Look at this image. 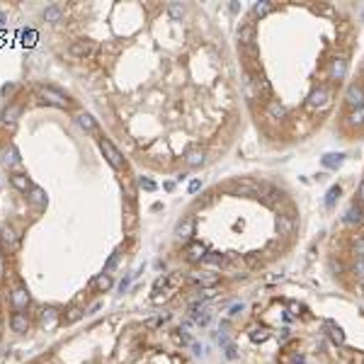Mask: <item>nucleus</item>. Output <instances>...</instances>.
Returning a JSON list of instances; mask_svg holds the SVG:
<instances>
[{
	"mask_svg": "<svg viewBox=\"0 0 364 364\" xmlns=\"http://www.w3.org/2000/svg\"><path fill=\"white\" fill-rule=\"evenodd\" d=\"M39 97H41L46 105H54V107H61V109L71 107V100H68L61 90L51 88V85H41V88H39Z\"/></svg>",
	"mask_w": 364,
	"mask_h": 364,
	"instance_id": "nucleus-2",
	"label": "nucleus"
},
{
	"mask_svg": "<svg viewBox=\"0 0 364 364\" xmlns=\"http://www.w3.org/2000/svg\"><path fill=\"white\" fill-rule=\"evenodd\" d=\"M78 127L83 131H97V122L92 119V114L83 112V114H78Z\"/></svg>",
	"mask_w": 364,
	"mask_h": 364,
	"instance_id": "nucleus-31",
	"label": "nucleus"
},
{
	"mask_svg": "<svg viewBox=\"0 0 364 364\" xmlns=\"http://www.w3.org/2000/svg\"><path fill=\"white\" fill-rule=\"evenodd\" d=\"M10 182H12V187H15V189L24 192V194H29V189L34 187V184H32V180H29L27 175H22V173H15V175L10 178Z\"/></svg>",
	"mask_w": 364,
	"mask_h": 364,
	"instance_id": "nucleus-24",
	"label": "nucleus"
},
{
	"mask_svg": "<svg viewBox=\"0 0 364 364\" xmlns=\"http://www.w3.org/2000/svg\"><path fill=\"white\" fill-rule=\"evenodd\" d=\"M19 112H22V107H19V105H10V107L2 112V127H7V129L15 127V124H17Z\"/></svg>",
	"mask_w": 364,
	"mask_h": 364,
	"instance_id": "nucleus-21",
	"label": "nucleus"
},
{
	"mask_svg": "<svg viewBox=\"0 0 364 364\" xmlns=\"http://www.w3.org/2000/svg\"><path fill=\"white\" fill-rule=\"evenodd\" d=\"M184 161H187L189 168H199V165H204V151H201L199 146H192V148L187 151Z\"/></svg>",
	"mask_w": 364,
	"mask_h": 364,
	"instance_id": "nucleus-23",
	"label": "nucleus"
},
{
	"mask_svg": "<svg viewBox=\"0 0 364 364\" xmlns=\"http://www.w3.org/2000/svg\"><path fill=\"white\" fill-rule=\"evenodd\" d=\"M119 255H122L119 250H114V253H112V257H109L107 265H105V274H109L114 267H117V265H119Z\"/></svg>",
	"mask_w": 364,
	"mask_h": 364,
	"instance_id": "nucleus-36",
	"label": "nucleus"
},
{
	"mask_svg": "<svg viewBox=\"0 0 364 364\" xmlns=\"http://www.w3.org/2000/svg\"><path fill=\"white\" fill-rule=\"evenodd\" d=\"M201 189V180H192L189 182V192H192V194H194V192H199Z\"/></svg>",
	"mask_w": 364,
	"mask_h": 364,
	"instance_id": "nucleus-42",
	"label": "nucleus"
},
{
	"mask_svg": "<svg viewBox=\"0 0 364 364\" xmlns=\"http://www.w3.org/2000/svg\"><path fill=\"white\" fill-rule=\"evenodd\" d=\"M238 41H240V49L255 46V24L253 22H245V24L238 29Z\"/></svg>",
	"mask_w": 364,
	"mask_h": 364,
	"instance_id": "nucleus-12",
	"label": "nucleus"
},
{
	"mask_svg": "<svg viewBox=\"0 0 364 364\" xmlns=\"http://www.w3.org/2000/svg\"><path fill=\"white\" fill-rule=\"evenodd\" d=\"M323 328H326L328 338H330L335 345H343V343H345V333H343V328L338 326L335 321H326V323H323Z\"/></svg>",
	"mask_w": 364,
	"mask_h": 364,
	"instance_id": "nucleus-17",
	"label": "nucleus"
},
{
	"mask_svg": "<svg viewBox=\"0 0 364 364\" xmlns=\"http://www.w3.org/2000/svg\"><path fill=\"white\" fill-rule=\"evenodd\" d=\"M340 194H343V187H340V184H333V187L328 189V194H326V206H328V209L335 204V199H338Z\"/></svg>",
	"mask_w": 364,
	"mask_h": 364,
	"instance_id": "nucleus-35",
	"label": "nucleus"
},
{
	"mask_svg": "<svg viewBox=\"0 0 364 364\" xmlns=\"http://www.w3.org/2000/svg\"><path fill=\"white\" fill-rule=\"evenodd\" d=\"M90 51H92L90 41H73L71 46H68V54H71L73 58H85Z\"/></svg>",
	"mask_w": 364,
	"mask_h": 364,
	"instance_id": "nucleus-22",
	"label": "nucleus"
},
{
	"mask_svg": "<svg viewBox=\"0 0 364 364\" xmlns=\"http://www.w3.org/2000/svg\"><path fill=\"white\" fill-rule=\"evenodd\" d=\"M189 279L201 284V289H214L218 284V274H214V272H192Z\"/></svg>",
	"mask_w": 364,
	"mask_h": 364,
	"instance_id": "nucleus-13",
	"label": "nucleus"
},
{
	"mask_svg": "<svg viewBox=\"0 0 364 364\" xmlns=\"http://www.w3.org/2000/svg\"><path fill=\"white\" fill-rule=\"evenodd\" d=\"M5 19H7V15H5V12H0V27L5 24Z\"/></svg>",
	"mask_w": 364,
	"mask_h": 364,
	"instance_id": "nucleus-47",
	"label": "nucleus"
},
{
	"mask_svg": "<svg viewBox=\"0 0 364 364\" xmlns=\"http://www.w3.org/2000/svg\"><path fill=\"white\" fill-rule=\"evenodd\" d=\"M355 274H357V279H362L364 282V255L355 262Z\"/></svg>",
	"mask_w": 364,
	"mask_h": 364,
	"instance_id": "nucleus-39",
	"label": "nucleus"
},
{
	"mask_svg": "<svg viewBox=\"0 0 364 364\" xmlns=\"http://www.w3.org/2000/svg\"><path fill=\"white\" fill-rule=\"evenodd\" d=\"M345 119H347V124H350V127H364V107L350 109Z\"/></svg>",
	"mask_w": 364,
	"mask_h": 364,
	"instance_id": "nucleus-26",
	"label": "nucleus"
},
{
	"mask_svg": "<svg viewBox=\"0 0 364 364\" xmlns=\"http://www.w3.org/2000/svg\"><path fill=\"white\" fill-rule=\"evenodd\" d=\"M0 243H2V250H5V253H17L19 236L15 233L12 226H5V228L0 231Z\"/></svg>",
	"mask_w": 364,
	"mask_h": 364,
	"instance_id": "nucleus-9",
	"label": "nucleus"
},
{
	"mask_svg": "<svg viewBox=\"0 0 364 364\" xmlns=\"http://www.w3.org/2000/svg\"><path fill=\"white\" fill-rule=\"evenodd\" d=\"M39 321H41V328H46V330L56 328V323H58V309H54V306L44 309L41 316H39Z\"/></svg>",
	"mask_w": 364,
	"mask_h": 364,
	"instance_id": "nucleus-20",
	"label": "nucleus"
},
{
	"mask_svg": "<svg viewBox=\"0 0 364 364\" xmlns=\"http://www.w3.org/2000/svg\"><path fill=\"white\" fill-rule=\"evenodd\" d=\"M272 10H274L272 0H260V2H255V5H253V15H255V17H265V15H270Z\"/></svg>",
	"mask_w": 364,
	"mask_h": 364,
	"instance_id": "nucleus-27",
	"label": "nucleus"
},
{
	"mask_svg": "<svg viewBox=\"0 0 364 364\" xmlns=\"http://www.w3.org/2000/svg\"><path fill=\"white\" fill-rule=\"evenodd\" d=\"M29 201H32V204H34V206H39V209H41V206H46V192H44V189H41V187H32V189H29Z\"/></svg>",
	"mask_w": 364,
	"mask_h": 364,
	"instance_id": "nucleus-30",
	"label": "nucleus"
},
{
	"mask_svg": "<svg viewBox=\"0 0 364 364\" xmlns=\"http://www.w3.org/2000/svg\"><path fill=\"white\" fill-rule=\"evenodd\" d=\"M362 17H364V15H362Z\"/></svg>",
	"mask_w": 364,
	"mask_h": 364,
	"instance_id": "nucleus-48",
	"label": "nucleus"
},
{
	"mask_svg": "<svg viewBox=\"0 0 364 364\" xmlns=\"http://www.w3.org/2000/svg\"><path fill=\"white\" fill-rule=\"evenodd\" d=\"M61 17H63V7H61V5H49V7L44 10V19L51 22V24L61 22Z\"/></svg>",
	"mask_w": 364,
	"mask_h": 364,
	"instance_id": "nucleus-29",
	"label": "nucleus"
},
{
	"mask_svg": "<svg viewBox=\"0 0 364 364\" xmlns=\"http://www.w3.org/2000/svg\"><path fill=\"white\" fill-rule=\"evenodd\" d=\"M100 148H102V153H105V158H107V163L114 168V170H124V158H122V153L117 151V146L112 144L109 139H100Z\"/></svg>",
	"mask_w": 364,
	"mask_h": 364,
	"instance_id": "nucleus-4",
	"label": "nucleus"
},
{
	"mask_svg": "<svg viewBox=\"0 0 364 364\" xmlns=\"http://www.w3.org/2000/svg\"><path fill=\"white\" fill-rule=\"evenodd\" d=\"M294 228H296V221H294L291 214H279V216H277V233H279V236H284V238L291 236Z\"/></svg>",
	"mask_w": 364,
	"mask_h": 364,
	"instance_id": "nucleus-15",
	"label": "nucleus"
},
{
	"mask_svg": "<svg viewBox=\"0 0 364 364\" xmlns=\"http://www.w3.org/2000/svg\"><path fill=\"white\" fill-rule=\"evenodd\" d=\"M165 321H170V313H168V311H163L158 318H151V321H148V326L156 328V326H161V323H165Z\"/></svg>",
	"mask_w": 364,
	"mask_h": 364,
	"instance_id": "nucleus-38",
	"label": "nucleus"
},
{
	"mask_svg": "<svg viewBox=\"0 0 364 364\" xmlns=\"http://www.w3.org/2000/svg\"><path fill=\"white\" fill-rule=\"evenodd\" d=\"M294 364H306V360H304L301 355H296V357H294Z\"/></svg>",
	"mask_w": 364,
	"mask_h": 364,
	"instance_id": "nucleus-46",
	"label": "nucleus"
},
{
	"mask_svg": "<svg viewBox=\"0 0 364 364\" xmlns=\"http://www.w3.org/2000/svg\"><path fill=\"white\" fill-rule=\"evenodd\" d=\"M92 284H95V289L97 291H107V289H112V274H100V277H97V279H95V282H92Z\"/></svg>",
	"mask_w": 364,
	"mask_h": 364,
	"instance_id": "nucleus-34",
	"label": "nucleus"
},
{
	"mask_svg": "<svg viewBox=\"0 0 364 364\" xmlns=\"http://www.w3.org/2000/svg\"><path fill=\"white\" fill-rule=\"evenodd\" d=\"M194 233V218L192 216H182L180 221H178V226H175V236L180 238H189Z\"/></svg>",
	"mask_w": 364,
	"mask_h": 364,
	"instance_id": "nucleus-16",
	"label": "nucleus"
},
{
	"mask_svg": "<svg viewBox=\"0 0 364 364\" xmlns=\"http://www.w3.org/2000/svg\"><path fill=\"white\" fill-rule=\"evenodd\" d=\"M240 311H243V304H240V306H233V309H231V316H238Z\"/></svg>",
	"mask_w": 364,
	"mask_h": 364,
	"instance_id": "nucleus-45",
	"label": "nucleus"
},
{
	"mask_svg": "<svg viewBox=\"0 0 364 364\" xmlns=\"http://www.w3.org/2000/svg\"><path fill=\"white\" fill-rule=\"evenodd\" d=\"M270 335H272V333H270L265 326L250 328V333H248V338H250L253 343H267V340H270Z\"/></svg>",
	"mask_w": 364,
	"mask_h": 364,
	"instance_id": "nucleus-28",
	"label": "nucleus"
},
{
	"mask_svg": "<svg viewBox=\"0 0 364 364\" xmlns=\"http://www.w3.org/2000/svg\"><path fill=\"white\" fill-rule=\"evenodd\" d=\"M206 245L199 243V240H189L187 245H184V257L189 260V262H204L206 260Z\"/></svg>",
	"mask_w": 364,
	"mask_h": 364,
	"instance_id": "nucleus-8",
	"label": "nucleus"
},
{
	"mask_svg": "<svg viewBox=\"0 0 364 364\" xmlns=\"http://www.w3.org/2000/svg\"><path fill=\"white\" fill-rule=\"evenodd\" d=\"M180 282H182V277L178 272H170V274L158 277V279H156V284H153V301H156V304H161V301H165L168 296H173L175 289L180 287Z\"/></svg>",
	"mask_w": 364,
	"mask_h": 364,
	"instance_id": "nucleus-1",
	"label": "nucleus"
},
{
	"mask_svg": "<svg viewBox=\"0 0 364 364\" xmlns=\"http://www.w3.org/2000/svg\"><path fill=\"white\" fill-rule=\"evenodd\" d=\"M362 221H364L362 209H360L357 204H352V206L347 209V214H345V223H362Z\"/></svg>",
	"mask_w": 364,
	"mask_h": 364,
	"instance_id": "nucleus-32",
	"label": "nucleus"
},
{
	"mask_svg": "<svg viewBox=\"0 0 364 364\" xmlns=\"http://www.w3.org/2000/svg\"><path fill=\"white\" fill-rule=\"evenodd\" d=\"M357 199L364 201V180L360 182V187H357Z\"/></svg>",
	"mask_w": 364,
	"mask_h": 364,
	"instance_id": "nucleus-44",
	"label": "nucleus"
},
{
	"mask_svg": "<svg viewBox=\"0 0 364 364\" xmlns=\"http://www.w3.org/2000/svg\"><path fill=\"white\" fill-rule=\"evenodd\" d=\"M206 262H211V265H223V262H226V255H221V253H206Z\"/></svg>",
	"mask_w": 364,
	"mask_h": 364,
	"instance_id": "nucleus-37",
	"label": "nucleus"
},
{
	"mask_svg": "<svg viewBox=\"0 0 364 364\" xmlns=\"http://www.w3.org/2000/svg\"><path fill=\"white\" fill-rule=\"evenodd\" d=\"M265 114L270 117V119H284L287 117V107L279 102V100H267V107H265Z\"/></svg>",
	"mask_w": 364,
	"mask_h": 364,
	"instance_id": "nucleus-18",
	"label": "nucleus"
},
{
	"mask_svg": "<svg viewBox=\"0 0 364 364\" xmlns=\"http://www.w3.org/2000/svg\"><path fill=\"white\" fill-rule=\"evenodd\" d=\"M330 102H333V90L328 85H318L309 95V107H313V109H328Z\"/></svg>",
	"mask_w": 364,
	"mask_h": 364,
	"instance_id": "nucleus-3",
	"label": "nucleus"
},
{
	"mask_svg": "<svg viewBox=\"0 0 364 364\" xmlns=\"http://www.w3.org/2000/svg\"><path fill=\"white\" fill-rule=\"evenodd\" d=\"M328 75H330V80H345L347 75V58L345 56H335L333 61H330V68H328Z\"/></svg>",
	"mask_w": 364,
	"mask_h": 364,
	"instance_id": "nucleus-10",
	"label": "nucleus"
},
{
	"mask_svg": "<svg viewBox=\"0 0 364 364\" xmlns=\"http://www.w3.org/2000/svg\"><path fill=\"white\" fill-rule=\"evenodd\" d=\"M175 338H178V343H182V345H192V338H189V335H187L182 328L178 330V335H175Z\"/></svg>",
	"mask_w": 364,
	"mask_h": 364,
	"instance_id": "nucleus-40",
	"label": "nucleus"
},
{
	"mask_svg": "<svg viewBox=\"0 0 364 364\" xmlns=\"http://www.w3.org/2000/svg\"><path fill=\"white\" fill-rule=\"evenodd\" d=\"M19 153L17 148H15V144H5L2 148H0V165L5 168V170H15V168H19Z\"/></svg>",
	"mask_w": 364,
	"mask_h": 364,
	"instance_id": "nucleus-5",
	"label": "nucleus"
},
{
	"mask_svg": "<svg viewBox=\"0 0 364 364\" xmlns=\"http://www.w3.org/2000/svg\"><path fill=\"white\" fill-rule=\"evenodd\" d=\"M250 83L255 85V90H257V95H262V97L272 100V85L267 83V78H265L262 73H255V75H250Z\"/></svg>",
	"mask_w": 364,
	"mask_h": 364,
	"instance_id": "nucleus-14",
	"label": "nucleus"
},
{
	"mask_svg": "<svg viewBox=\"0 0 364 364\" xmlns=\"http://www.w3.org/2000/svg\"><path fill=\"white\" fill-rule=\"evenodd\" d=\"M184 12H187V7H184L182 2H170V5H168V15L173 19H182Z\"/></svg>",
	"mask_w": 364,
	"mask_h": 364,
	"instance_id": "nucleus-33",
	"label": "nucleus"
},
{
	"mask_svg": "<svg viewBox=\"0 0 364 364\" xmlns=\"http://www.w3.org/2000/svg\"><path fill=\"white\" fill-rule=\"evenodd\" d=\"M10 328L15 330V333H27L29 330V318H27V313H22V311H17V313H12V318H10Z\"/></svg>",
	"mask_w": 364,
	"mask_h": 364,
	"instance_id": "nucleus-19",
	"label": "nucleus"
},
{
	"mask_svg": "<svg viewBox=\"0 0 364 364\" xmlns=\"http://www.w3.org/2000/svg\"><path fill=\"white\" fill-rule=\"evenodd\" d=\"M29 294H27V289L24 287H15V289L10 291V304L15 306V311H24L27 306H29Z\"/></svg>",
	"mask_w": 364,
	"mask_h": 364,
	"instance_id": "nucleus-11",
	"label": "nucleus"
},
{
	"mask_svg": "<svg viewBox=\"0 0 364 364\" xmlns=\"http://www.w3.org/2000/svg\"><path fill=\"white\" fill-rule=\"evenodd\" d=\"M226 357H228V360H236V347L233 345L226 347Z\"/></svg>",
	"mask_w": 364,
	"mask_h": 364,
	"instance_id": "nucleus-43",
	"label": "nucleus"
},
{
	"mask_svg": "<svg viewBox=\"0 0 364 364\" xmlns=\"http://www.w3.org/2000/svg\"><path fill=\"white\" fill-rule=\"evenodd\" d=\"M139 184H141V187H144V189H148V192H153V189H156V182H151V180H144V178H141V180H139Z\"/></svg>",
	"mask_w": 364,
	"mask_h": 364,
	"instance_id": "nucleus-41",
	"label": "nucleus"
},
{
	"mask_svg": "<svg viewBox=\"0 0 364 364\" xmlns=\"http://www.w3.org/2000/svg\"><path fill=\"white\" fill-rule=\"evenodd\" d=\"M231 192L238 197H257L260 194V184L255 180H238L231 184Z\"/></svg>",
	"mask_w": 364,
	"mask_h": 364,
	"instance_id": "nucleus-7",
	"label": "nucleus"
},
{
	"mask_svg": "<svg viewBox=\"0 0 364 364\" xmlns=\"http://www.w3.org/2000/svg\"><path fill=\"white\" fill-rule=\"evenodd\" d=\"M345 102H347V107H350V109L364 107V88L360 85V83H352V85H347Z\"/></svg>",
	"mask_w": 364,
	"mask_h": 364,
	"instance_id": "nucleus-6",
	"label": "nucleus"
},
{
	"mask_svg": "<svg viewBox=\"0 0 364 364\" xmlns=\"http://www.w3.org/2000/svg\"><path fill=\"white\" fill-rule=\"evenodd\" d=\"M321 163L326 165L328 170H338L340 165L345 163V153H326V156L321 158Z\"/></svg>",
	"mask_w": 364,
	"mask_h": 364,
	"instance_id": "nucleus-25",
	"label": "nucleus"
}]
</instances>
